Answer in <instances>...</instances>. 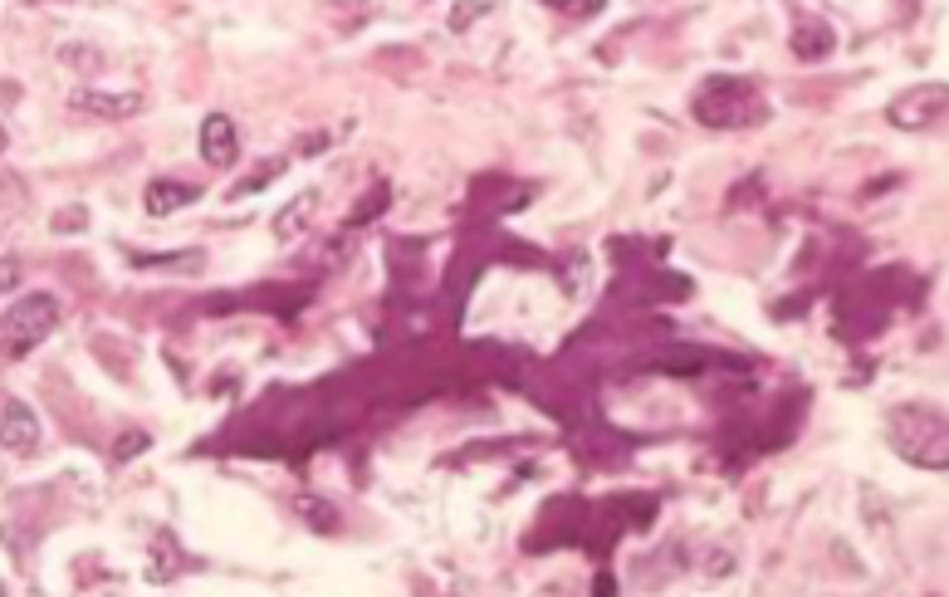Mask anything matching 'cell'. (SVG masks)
<instances>
[{
  "label": "cell",
  "instance_id": "cell-1",
  "mask_svg": "<svg viewBox=\"0 0 949 597\" xmlns=\"http://www.w3.org/2000/svg\"><path fill=\"white\" fill-rule=\"evenodd\" d=\"M60 323V299L54 295H25L20 303H10L6 319H0V353L6 358H25L30 348H40L44 338Z\"/></svg>",
  "mask_w": 949,
  "mask_h": 597
},
{
  "label": "cell",
  "instance_id": "cell-2",
  "mask_svg": "<svg viewBox=\"0 0 949 597\" xmlns=\"http://www.w3.org/2000/svg\"><path fill=\"white\" fill-rule=\"evenodd\" d=\"M891 441H896V450L906 460H915V466H940L945 470V460H949V450H945V416H935V412H900L896 422H891Z\"/></svg>",
  "mask_w": 949,
  "mask_h": 597
},
{
  "label": "cell",
  "instance_id": "cell-3",
  "mask_svg": "<svg viewBox=\"0 0 949 597\" xmlns=\"http://www.w3.org/2000/svg\"><path fill=\"white\" fill-rule=\"evenodd\" d=\"M744 104H749V88L739 78H710L695 98V118L710 128H734V122H744Z\"/></svg>",
  "mask_w": 949,
  "mask_h": 597
},
{
  "label": "cell",
  "instance_id": "cell-4",
  "mask_svg": "<svg viewBox=\"0 0 949 597\" xmlns=\"http://www.w3.org/2000/svg\"><path fill=\"white\" fill-rule=\"evenodd\" d=\"M0 446L15 450V456L40 450V416L25 402H0Z\"/></svg>",
  "mask_w": 949,
  "mask_h": 597
},
{
  "label": "cell",
  "instance_id": "cell-5",
  "mask_svg": "<svg viewBox=\"0 0 949 597\" xmlns=\"http://www.w3.org/2000/svg\"><path fill=\"white\" fill-rule=\"evenodd\" d=\"M201 157L211 167H231L241 157V138H235V122L225 113H206V122H201Z\"/></svg>",
  "mask_w": 949,
  "mask_h": 597
},
{
  "label": "cell",
  "instance_id": "cell-6",
  "mask_svg": "<svg viewBox=\"0 0 949 597\" xmlns=\"http://www.w3.org/2000/svg\"><path fill=\"white\" fill-rule=\"evenodd\" d=\"M70 104L78 113H94V118H132L142 113V94H108V88H74Z\"/></svg>",
  "mask_w": 949,
  "mask_h": 597
},
{
  "label": "cell",
  "instance_id": "cell-7",
  "mask_svg": "<svg viewBox=\"0 0 949 597\" xmlns=\"http://www.w3.org/2000/svg\"><path fill=\"white\" fill-rule=\"evenodd\" d=\"M945 113V88H915L906 94L896 108H891V118L900 122V128H925L930 118H940Z\"/></svg>",
  "mask_w": 949,
  "mask_h": 597
},
{
  "label": "cell",
  "instance_id": "cell-8",
  "mask_svg": "<svg viewBox=\"0 0 949 597\" xmlns=\"http://www.w3.org/2000/svg\"><path fill=\"white\" fill-rule=\"evenodd\" d=\"M313 211H319V191H299V196H294L289 206L275 216V241H285V245L299 241L303 225L313 221Z\"/></svg>",
  "mask_w": 949,
  "mask_h": 597
},
{
  "label": "cell",
  "instance_id": "cell-9",
  "mask_svg": "<svg viewBox=\"0 0 949 597\" xmlns=\"http://www.w3.org/2000/svg\"><path fill=\"white\" fill-rule=\"evenodd\" d=\"M201 191L196 186H186V182H152L147 186V216H172V211H182V206H191Z\"/></svg>",
  "mask_w": 949,
  "mask_h": 597
},
{
  "label": "cell",
  "instance_id": "cell-10",
  "mask_svg": "<svg viewBox=\"0 0 949 597\" xmlns=\"http://www.w3.org/2000/svg\"><path fill=\"white\" fill-rule=\"evenodd\" d=\"M793 50L803 54V60H818V54H828V50H832V30H828V25H818V20H803V30H798Z\"/></svg>",
  "mask_w": 949,
  "mask_h": 597
},
{
  "label": "cell",
  "instance_id": "cell-11",
  "mask_svg": "<svg viewBox=\"0 0 949 597\" xmlns=\"http://www.w3.org/2000/svg\"><path fill=\"white\" fill-rule=\"evenodd\" d=\"M299 514H303V520H309V524L319 520V529H333V524H338L333 504H323V500H309V494H303V500H299Z\"/></svg>",
  "mask_w": 949,
  "mask_h": 597
},
{
  "label": "cell",
  "instance_id": "cell-12",
  "mask_svg": "<svg viewBox=\"0 0 949 597\" xmlns=\"http://www.w3.org/2000/svg\"><path fill=\"white\" fill-rule=\"evenodd\" d=\"M138 450H147V431H128L118 446H113V456H118V460H132Z\"/></svg>",
  "mask_w": 949,
  "mask_h": 597
},
{
  "label": "cell",
  "instance_id": "cell-13",
  "mask_svg": "<svg viewBox=\"0 0 949 597\" xmlns=\"http://www.w3.org/2000/svg\"><path fill=\"white\" fill-rule=\"evenodd\" d=\"M15 285H20V260L0 255V289H15Z\"/></svg>",
  "mask_w": 949,
  "mask_h": 597
},
{
  "label": "cell",
  "instance_id": "cell-14",
  "mask_svg": "<svg viewBox=\"0 0 949 597\" xmlns=\"http://www.w3.org/2000/svg\"><path fill=\"white\" fill-rule=\"evenodd\" d=\"M484 10H490V6H456V15H450V25H456V30H466L474 15H484Z\"/></svg>",
  "mask_w": 949,
  "mask_h": 597
},
{
  "label": "cell",
  "instance_id": "cell-15",
  "mask_svg": "<svg viewBox=\"0 0 949 597\" xmlns=\"http://www.w3.org/2000/svg\"><path fill=\"white\" fill-rule=\"evenodd\" d=\"M6 148H10V132H6V122H0V152H6Z\"/></svg>",
  "mask_w": 949,
  "mask_h": 597
},
{
  "label": "cell",
  "instance_id": "cell-16",
  "mask_svg": "<svg viewBox=\"0 0 949 597\" xmlns=\"http://www.w3.org/2000/svg\"><path fill=\"white\" fill-rule=\"evenodd\" d=\"M0 597H6V588H0Z\"/></svg>",
  "mask_w": 949,
  "mask_h": 597
}]
</instances>
